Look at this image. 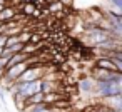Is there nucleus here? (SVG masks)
I'll return each instance as SVG.
<instances>
[{"mask_svg":"<svg viewBox=\"0 0 122 112\" xmlns=\"http://www.w3.org/2000/svg\"><path fill=\"white\" fill-rule=\"evenodd\" d=\"M97 102H99V100H97ZM95 112H109V109H107L105 105L99 104V105H97V109H95Z\"/></svg>","mask_w":122,"mask_h":112,"instance_id":"12","label":"nucleus"},{"mask_svg":"<svg viewBox=\"0 0 122 112\" xmlns=\"http://www.w3.org/2000/svg\"><path fill=\"white\" fill-rule=\"evenodd\" d=\"M89 77H92L95 82H109V84H122V74H114L107 70H100L95 67H90Z\"/></svg>","mask_w":122,"mask_h":112,"instance_id":"2","label":"nucleus"},{"mask_svg":"<svg viewBox=\"0 0 122 112\" xmlns=\"http://www.w3.org/2000/svg\"><path fill=\"white\" fill-rule=\"evenodd\" d=\"M5 40H7L5 35H0V49H5Z\"/></svg>","mask_w":122,"mask_h":112,"instance_id":"13","label":"nucleus"},{"mask_svg":"<svg viewBox=\"0 0 122 112\" xmlns=\"http://www.w3.org/2000/svg\"><path fill=\"white\" fill-rule=\"evenodd\" d=\"M114 95H122V84L95 82V97L97 99H107V97H114Z\"/></svg>","mask_w":122,"mask_h":112,"instance_id":"1","label":"nucleus"},{"mask_svg":"<svg viewBox=\"0 0 122 112\" xmlns=\"http://www.w3.org/2000/svg\"><path fill=\"white\" fill-rule=\"evenodd\" d=\"M109 5H112V9L115 10H122V0H107Z\"/></svg>","mask_w":122,"mask_h":112,"instance_id":"10","label":"nucleus"},{"mask_svg":"<svg viewBox=\"0 0 122 112\" xmlns=\"http://www.w3.org/2000/svg\"><path fill=\"white\" fill-rule=\"evenodd\" d=\"M92 67L100 69V70H107V72H114V74H122V72L114 65V62H112L110 59H107V57H95V59L92 60Z\"/></svg>","mask_w":122,"mask_h":112,"instance_id":"5","label":"nucleus"},{"mask_svg":"<svg viewBox=\"0 0 122 112\" xmlns=\"http://www.w3.org/2000/svg\"><path fill=\"white\" fill-rule=\"evenodd\" d=\"M44 2H47V4H50V2H54V0H44Z\"/></svg>","mask_w":122,"mask_h":112,"instance_id":"16","label":"nucleus"},{"mask_svg":"<svg viewBox=\"0 0 122 112\" xmlns=\"http://www.w3.org/2000/svg\"><path fill=\"white\" fill-rule=\"evenodd\" d=\"M5 64H7V60H5V59H2V57H0V70H4V67H5Z\"/></svg>","mask_w":122,"mask_h":112,"instance_id":"14","label":"nucleus"},{"mask_svg":"<svg viewBox=\"0 0 122 112\" xmlns=\"http://www.w3.org/2000/svg\"><path fill=\"white\" fill-rule=\"evenodd\" d=\"M42 42H44V39H42V35H40L39 32H32V34H30V40H29V44L39 45V44H42Z\"/></svg>","mask_w":122,"mask_h":112,"instance_id":"8","label":"nucleus"},{"mask_svg":"<svg viewBox=\"0 0 122 112\" xmlns=\"http://www.w3.org/2000/svg\"><path fill=\"white\" fill-rule=\"evenodd\" d=\"M30 19H37V20H40V19H42V10H40V9H35L34 14L30 15Z\"/></svg>","mask_w":122,"mask_h":112,"instance_id":"11","label":"nucleus"},{"mask_svg":"<svg viewBox=\"0 0 122 112\" xmlns=\"http://www.w3.org/2000/svg\"><path fill=\"white\" fill-rule=\"evenodd\" d=\"M15 44H19V35L7 37V40H5V49H10V47H14Z\"/></svg>","mask_w":122,"mask_h":112,"instance_id":"9","label":"nucleus"},{"mask_svg":"<svg viewBox=\"0 0 122 112\" xmlns=\"http://www.w3.org/2000/svg\"><path fill=\"white\" fill-rule=\"evenodd\" d=\"M15 15H17V9L12 7V5H7L2 12H0V22H2V24H7V22H10V20H17Z\"/></svg>","mask_w":122,"mask_h":112,"instance_id":"6","label":"nucleus"},{"mask_svg":"<svg viewBox=\"0 0 122 112\" xmlns=\"http://www.w3.org/2000/svg\"><path fill=\"white\" fill-rule=\"evenodd\" d=\"M0 102H2V104L5 102V94H4V90H2V89H0Z\"/></svg>","mask_w":122,"mask_h":112,"instance_id":"15","label":"nucleus"},{"mask_svg":"<svg viewBox=\"0 0 122 112\" xmlns=\"http://www.w3.org/2000/svg\"><path fill=\"white\" fill-rule=\"evenodd\" d=\"M30 2H32V4H37V2H39V0H30Z\"/></svg>","mask_w":122,"mask_h":112,"instance_id":"17","label":"nucleus"},{"mask_svg":"<svg viewBox=\"0 0 122 112\" xmlns=\"http://www.w3.org/2000/svg\"><path fill=\"white\" fill-rule=\"evenodd\" d=\"M77 90L82 92L84 95L95 97V82H94V79L89 77V74H80L79 82H77Z\"/></svg>","mask_w":122,"mask_h":112,"instance_id":"3","label":"nucleus"},{"mask_svg":"<svg viewBox=\"0 0 122 112\" xmlns=\"http://www.w3.org/2000/svg\"><path fill=\"white\" fill-rule=\"evenodd\" d=\"M109 112H119V110H109Z\"/></svg>","mask_w":122,"mask_h":112,"instance_id":"18","label":"nucleus"},{"mask_svg":"<svg viewBox=\"0 0 122 112\" xmlns=\"http://www.w3.org/2000/svg\"><path fill=\"white\" fill-rule=\"evenodd\" d=\"M42 102H44V94L42 92H37V94L30 95L25 100V105H35V104H42Z\"/></svg>","mask_w":122,"mask_h":112,"instance_id":"7","label":"nucleus"},{"mask_svg":"<svg viewBox=\"0 0 122 112\" xmlns=\"http://www.w3.org/2000/svg\"><path fill=\"white\" fill-rule=\"evenodd\" d=\"M45 74V69H40V67H32L29 65L25 69V72L15 80L17 84H27V82H34V80H40Z\"/></svg>","mask_w":122,"mask_h":112,"instance_id":"4","label":"nucleus"},{"mask_svg":"<svg viewBox=\"0 0 122 112\" xmlns=\"http://www.w3.org/2000/svg\"><path fill=\"white\" fill-rule=\"evenodd\" d=\"M0 109H2V102H0Z\"/></svg>","mask_w":122,"mask_h":112,"instance_id":"19","label":"nucleus"}]
</instances>
